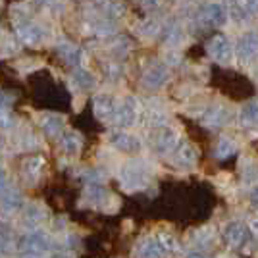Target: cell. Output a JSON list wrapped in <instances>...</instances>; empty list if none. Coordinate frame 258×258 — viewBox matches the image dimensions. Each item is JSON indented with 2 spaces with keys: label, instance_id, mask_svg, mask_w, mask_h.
<instances>
[{
  "label": "cell",
  "instance_id": "cell-6",
  "mask_svg": "<svg viewBox=\"0 0 258 258\" xmlns=\"http://www.w3.org/2000/svg\"><path fill=\"white\" fill-rule=\"evenodd\" d=\"M93 110L98 119H110L116 114V104L110 95H97L93 100Z\"/></svg>",
  "mask_w": 258,
  "mask_h": 258
},
{
  "label": "cell",
  "instance_id": "cell-25",
  "mask_svg": "<svg viewBox=\"0 0 258 258\" xmlns=\"http://www.w3.org/2000/svg\"><path fill=\"white\" fill-rule=\"evenodd\" d=\"M250 203H252V206H254V208H258V187L252 191V195H250Z\"/></svg>",
  "mask_w": 258,
  "mask_h": 258
},
{
  "label": "cell",
  "instance_id": "cell-16",
  "mask_svg": "<svg viewBox=\"0 0 258 258\" xmlns=\"http://www.w3.org/2000/svg\"><path fill=\"white\" fill-rule=\"evenodd\" d=\"M58 52L60 56L64 58V62H68L70 66H74V68H79V62H81V50L74 46V44L70 43H64L58 46Z\"/></svg>",
  "mask_w": 258,
  "mask_h": 258
},
{
  "label": "cell",
  "instance_id": "cell-11",
  "mask_svg": "<svg viewBox=\"0 0 258 258\" xmlns=\"http://www.w3.org/2000/svg\"><path fill=\"white\" fill-rule=\"evenodd\" d=\"M41 129L46 137H58L62 135V129H64V119L56 114H46L41 119Z\"/></svg>",
  "mask_w": 258,
  "mask_h": 258
},
{
  "label": "cell",
  "instance_id": "cell-8",
  "mask_svg": "<svg viewBox=\"0 0 258 258\" xmlns=\"http://www.w3.org/2000/svg\"><path fill=\"white\" fill-rule=\"evenodd\" d=\"M168 77H170V72H168L166 66H154V68H151L145 74L143 83H145V87H149V89H158V87H162L168 81Z\"/></svg>",
  "mask_w": 258,
  "mask_h": 258
},
{
  "label": "cell",
  "instance_id": "cell-26",
  "mask_svg": "<svg viewBox=\"0 0 258 258\" xmlns=\"http://www.w3.org/2000/svg\"><path fill=\"white\" fill-rule=\"evenodd\" d=\"M20 258H43L41 254H37V252H22Z\"/></svg>",
  "mask_w": 258,
  "mask_h": 258
},
{
  "label": "cell",
  "instance_id": "cell-9",
  "mask_svg": "<svg viewBox=\"0 0 258 258\" xmlns=\"http://www.w3.org/2000/svg\"><path fill=\"white\" fill-rule=\"evenodd\" d=\"M245 237H247L245 226H243V224H239V222H231V224H227L226 229H224V239H226L227 245H231V247H239V245H243Z\"/></svg>",
  "mask_w": 258,
  "mask_h": 258
},
{
  "label": "cell",
  "instance_id": "cell-4",
  "mask_svg": "<svg viewBox=\"0 0 258 258\" xmlns=\"http://www.w3.org/2000/svg\"><path fill=\"white\" fill-rule=\"evenodd\" d=\"M237 56L243 60L258 58V33H247L237 43Z\"/></svg>",
  "mask_w": 258,
  "mask_h": 258
},
{
  "label": "cell",
  "instance_id": "cell-14",
  "mask_svg": "<svg viewBox=\"0 0 258 258\" xmlns=\"http://www.w3.org/2000/svg\"><path fill=\"white\" fill-rule=\"evenodd\" d=\"M81 145H83V141L81 137L74 133V131H68L64 133L62 137H60V149L66 152V154H77V152L81 151Z\"/></svg>",
  "mask_w": 258,
  "mask_h": 258
},
{
  "label": "cell",
  "instance_id": "cell-24",
  "mask_svg": "<svg viewBox=\"0 0 258 258\" xmlns=\"http://www.w3.org/2000/svg\"><path fill=\"white\" fill-rule=\"evenodd\" d=\"M245 6L250 12H258V0H245Z\"/></svg>",
  "mask_w": 258,
  "mask_h": 258
},
{
  "label": "cell",
  "instance_id": "cell-23",
  "mask_svg": "<svg viewBox=\"0 0 258 258\" xmlns=\"http://www.w3.org/2000/svg\"><path fill=\"white\" fill-rule=\"evenodd\" d=\"M158 6H160V0H143V8H147V10H154Z\"/></svg>",
  "mask_w": 258,
  "mask_h": 258
},
{
  "label": "cell",
  "instance_id": "cell-10",
  "mask_svg": "<svg viewBox=\"0 0 258 258\" xmlns=\"http://www.w3.org/2000/svg\"><path fill=\"white\" fill-rule=\"evenodd\" d=\"M18 35H20V39H22L23 43L27 44L41 43L44 37L43 29L39 25H35V23H23V25H20L18 27Z\"/></svg>",
  "mask_w": 258,
  "mask_h": 258
},
{
  "label": "cell",
  "instance_id": "cell-27",
  "mask_svg": "<svg viewBox=\"0 0 258 258\" xmlns=\"http://www.w3.org/2000/svg\"><path fill=\"white\" fill-rule=\"evenodd\" d=\"M187 258H206V256H203V254H199V252H191Z\"/></svg>",
  "mask_w": 258,
  "mask_h": 258
},
{
  "label": "cell",
  "instance_id": "cell-5",
  "mask_svg": "<svg viewBox=\"0 0 258 258\" xmlns=\"http://www.w3.org/2000/svg\"><path fill=\"white\" fill-rule=\"evenodd\" d=\"M20 250L22 252H37V254H43L44 250L48 248V239L41 233H31V235L22 237L20 241Z\"/></svg>",
  "mask_w": 258,
  "mask_h": 258
},
{
  "label": "cell",
  "instance_id": "cell-18",
  "mask_svg": "<svg viewBox=\"0 0 258 258\" xmlns=\"http://www.w3.org/2000/svg\"><path fill=\"white\" fill-rule=\"evenodd\" d=\"M241 121L247 127L258 125V102H248V104L243 106V110H241Z\"/></svg>",
  "mask_w": 258,
  "mask_h": 258
},
{
  "label": "cell",
  "instance_id": "cell-20",
  "mask_svg": "<svg viewBox=\"0 0 258 258\" xmlns=\"http://www.w3.org/2000/svg\"><path fill=\"white\" fill-rule=\"evenodd\" d=\"M74 81L81 89H93L95 87V77H93V74H89L83 68H77L76 72H74Z\"/></svg>",
  "mask_w": 258,
  "mask_h": 258
},
{
  "label": "cell",
  "instance_id": "cell-13",
  "mask_svg": "<svg viewBox=\"0 0 258 258\" xmlns=\"http://www.w3.org/2000/svg\"><path fill=\"white\" fill-rule=\"evenodd\" d=\"M164 248L158 241H143L137 247V258H162L164 256Z\"/></svg>",
  "mask_w": 258,
  "mask_h": 258
},
{
  "label": "cell",
  "instance_id": "cell-21",
  "mask_svg": "<svg viewBox=\"0 0 258 258\" xmlns=\"http://www.w3.org/2000/svg\"><path fill=\"white\" fill-rule=\"evenodd\" d=\"M233 152H235V145H233L231 141H227V139L220 141V147H218V152H216L220 158H226V156L233 154Z\"/></svg>",
  "mask_w": 258,
  "mask_h": 258
},
{
  "label": "cell",
  "instance_id": "cell-17",
  "mask_svg": "<svg viewBox=\"0 0 258 258\" xmlns=\"http://www.w3.org/2000/svg\"><path fill=\"white\" fill-rule=\"evenodd\" d=\"M175 158L183 166H193L195 162H197V151H195L189 143H183V145L177 147V151H175Z\"/></svg>",
  "mask_w": 258,
  "mask_h": 258
},
{
  "label": "cell",
  "instance_id": "cell-22",
  "mask_svg": "<svg viewBox=\"0 0 258 258\" xmlns=\"http://www.w3.org/2000/svg\"><path fill=\"white\" fill-rule=\"evenodd\" d=\"M8 191V181H6V173L0 170V199L4 197V193Z\"/></svg>",
  "mask_w": 258,
  "mask_h": 258
},
{
  "label": "cell",
  "instance_id": "cell-7",
  "mask_svg": "<svg viewBox=\"0 0 258 258\" xmlns=\"http://www.w3.org/2000/svg\"><path fill=\"white\" fill-rule=\"evenodd\" d=\"M110 143L121 152H137L141 149V143L137 137L129 135V133H123V131H118L110 137Z\"/></svg>",
  "mask_w": 258,
  "mask_h": 258
},
{
  "label": "cell",
  "instance_id": "cell-2",
  "mask_svg": "<svg viewBox=\"0 0 258 258\" xmlns=\"http://www.w3.org/2000/svg\"><path fill=\"white\" fill-rule=\"evenodd\" d=\"M43 168H44V158L43 156H39V154H35V156H29V158H25L22 164V175L25 183H29V185H35L37 179L41 177V173H43Z\"/></svg>",
  "mask_w": 258,
  "mask_h": 258
},
{
  "label": "cell",
  "instance_id": "cell-28",
  "mask_svg": "<svg viewBox=\"0 0 258 258\" xmlns=\"http://www.w3.org/2000/svg\"><path fill=\"white\" fill-rule=\"evenodd\" d=\"M52 258H70V256H66V254H54Z\"/></svg>",
  "mask_w": 258,
  "mask_h": 258
},
{
  "label": "cell",
  "instance_id": "cell-19",
  "mask_svg": "<svg viewBox=\"0 0 258 258\" xmlns=\"http://www.w3.org/2000/svg\"><path fill=\"white\" fill-rule=\"evenodd\" d=\"M227 118H229L227 110L216 106V108H210L205 114V123H208V125H222V123L227 121Z\"/></svg>",
  "mask_w": 258,
  "mask_h": 258
},
{
  "label": "cell",
  "instance_id": "cell-3",
  "mask_svg": "<svg viewBox=\"0 0 258 258\" xmlns=\"http://www.w3.org/2000/svg\"><path fill=\"white\" fill-rule=\"evenodd\" d=\"M114 118H116V123H118L119 127H129V125H133V123H135V118H137V100L133 97L125 98L123 104L116 110Z\"/></svg>",
  "mask_w": 258,
  "mask_h": 258
},
{
  "label": "cell",
  "instance_id": "cell-1",
  "mask_svg": "<svg viewBox=\"0 0 258 258\" xmlns=\"http://www.w3.org/2000/svg\"><path fill=\"white\" fill-rule=\"evenodd\" d=\"M208 52H210V56L214 58L216 62L227 64V62L233 58V46L227 41V37L218 35V37H214V39L208 43Z\"/></svg>",
  "mask_w": 258,
  "mask_h": 258
},
{
  "label": "cell",
  "instance_id": "cell-12",
  "mask_svg": "<svg viewBox=\"0 0 258 258\" xmlns=\"http://www.w3.org/2000/svg\"><path fill=\"white\" fill-rule=\"evenodd\" d=\"M154 145L160 152L172 151V149H175V133L168 127L158 129L156 135H154Z\"/></svg>",
  "mask_w": 258,
  "mask_h": 258
},
{
  "label": "cell",
  "instance_id": "cell-15",
  "mask_svg": "<svg viewBox=\"0 0 258 258\" xmlns=\"http://www.w3.org/2000/svg\"><path fill=\"white\" fill-rule=\"evenodd\" d=\"M205 20L208 22V25H222V23H226V20H227L226 8L220 6V4H210V6H206Z\"/></svg>",
  "mask_w": 258,
  "mask_h": 258
}]
</instances>
